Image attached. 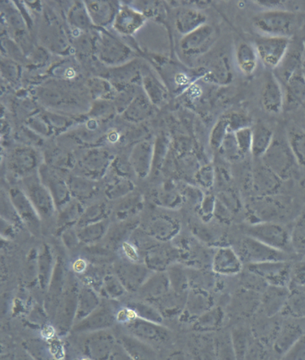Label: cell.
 <instances>
[{"mask_svg":"<svg viewBox=\"0 0 305 360\" xmlns=\"http://www.w3.org/2000/svg\"><path fill=\"white\" fill-rule=\"evenodd\" d=\"M252 22L263 36L292 38L297 27L298 17L287 10L264 11L255 15Z\"/></svg>","mask_w":305,"mask_h":360,"instance_id":"1","label":"cell"},{"mask_svg":"<svg viewBox=\"0 0 305 360\" xmlns=\"http://www.w3.org/2000/svg\"><path fill=\"white\" fill-rule=\"evenodd\" d=\"M260 160L283 181L292 179L299 167L287 137L274 136L272 145Z\"/></svg>","mask_w":305,"mask_h":360,"instance_id":"2","label":"cell"},{"mask_svg":"<svg viewBox=\"0 0 305 360\" xmlns=\"http://www.w3.org/2000/svg\"><path fill=\"white\" fill-rule=\"evenodd\" d=\"M247 236L283 252L287 253L293 248L291 233L277 222H261L250 225L247 229Z\"/></svg>","mask_w":305,"mask_h":360,"instance_id":"3","label":"cell"},{"mask_svg":"<svg viewBox=\"0 0 305 360\" xmlns=\"http://www.w3.org/2000/svg\"><path fill=\"white\" fill-rule=\"evenodd\" d=\"M237 252L243 264H247L289 260L287 253L273 249L256 238L247 236L240 242Z\"/></svg>","mask_w":305,"mask_h":360,"instance_id":"4","label":"cell"},{"mask_svg":"<svg viewBox=\"0 0 305 360\" xmlns=\"http://www.w3.org/2000/svg\"><path fill=\"white\" fill-rule=\"evenodd\" d=\"M291 39L269 36H261L256 39V51L259 60L266 68L274 71L280 66L289 49Z\"/></svg>","mask_w":305,"mask_h":360,"instance_id":"5","label":"cell"},{"mask_svg":"<svg viewBox=\"0 0 305 360\" xmlns=\"http://www.w3.org/2000/svg\"><path fill=\"white\" fill-rule=\"evenodd\" d=\"M275 196L254 197L247 207V216L250 225L261 222H276L285 215V206Z\"/></svg>","mask_w":305,"mask_h":360,"instance_id":"6","label":"cell"},{"mask_svg":"<svg viewBox=\"0 0 305 360\" xmlns=\"http://www.w3.org/2000/svg\"><path fill=\"white\" fill-rule=\"evenodd\" d=\"M217 32L214 26L208 23L183 37L181 47L188 56H198L206 54L214 46Z\"/></svg>","mask_w":305,"mask_h":360,"instance_id":"7","label":"cell"},{"mask_svg":"<svg viewBox=\"0 0 305 360\" xmlns=\"http://www.w3.org/2000/svg\"><path fill=\"white\" fill-rule=\"evenodd\" d=\"M247 270L260 276L268 285L290 288L291 264L289 260L249 264Z\"/></svg>","mask_w":305,"mask_h":360,"instance_id":"8","label":"cell"},{"mask_svg":"<svg viewBox=\"0 0 305 360\" xmlns=\"http://www.w3.org/2000/svg\"><path fill=\"white\" fill-rule=\"evenodd\" d=\"M283 181L272 170L260 162L254 168L251 186L255 197L276 196L282 188Z\"/></svg>","mask_w":305,"mask_h":360,"instance_id":"9","label":"cell"},{"mask_svg":"<svg viewBox=\"0 0 305 360\" xmlns=\"http://www.w3.org/2000/svg\"><path fill=\"white\" fill-rule=\"evenodd\" d=\"M211 268L217 276H233L242 271L243 262L232 247L221 246L213 254Z\"/></svg>","mask_w":305,"mask_h":360,"instance_id":"10","label":"cell"},{"mask_svg":"<svg viewBox=\"0 0 305 360\" xmlns=\"http://www.w3.org/2000/svg\"><path fill=\"white\" fill-rule=\"evenodd\" d=\"M304 51V41L299 39H291L285 58L273 72L282 85L285 84L294 73L303 69Z\"/></svg>","mask_w":305,"mask_h":360,"instance_id":"11","label":"cell"},{"mask_svg":"<svg viewBox=\"0 0 305 360\" xmlns=\"http://www.w3.org/2000/svg\"><path fill=\"white\" fill-rule=\"evenodd\" d=\"M283 86L273 72H268L266 76L261 92V107L271 115H278L283 111Z\"/></svg>","mask_w":305,"mask_h":360,"instance_id":"12","label":"cell"},{"mask_svg":"<svg viewBox=\"0 0 305 360\" xmlns=\"http://www.w3.org/2000/svg\"><path fill=\"white\" fill-rule=\"evenodd\" d=\"M283 111L291 112L301 108L305 102V77L303 69L294 73L283 85Z\"/></svg>","mask_w":305,"mask_h":360,"instance_id":"13","label":"cell"},{"mask_svg":"<svg viewBox=\"0 0 305 360\" xmlns=\"http://www.w3.org/2000/svg\"><path fill=\"white\" fill-rule=\"evenodd\" d=\"M290 292V288L268 285L261 295V310L268 318L280 314Z\"/></svg>","mask_w":305,"mask_h":360,"instance_id":"14","label":"cell"},{"mask_svg":"<svg viewBox=\"0 0 305 360\" xmlns=\"http://www.w3.org/2000/svg\"><path fill=\"white\" fill-rule=\"evenodd\" d=\"M213 307H214V302L210 292L191 288L187 293L184 314L187 319L193 320L195 322L199 316Z\"/></svg>","mask_w":305,"mask_h":360,"instance_id":"15","label":"cell"},{"mask_svg":"<svg viewBox=\"0 0 305 360\" xmlns=\"http://www.w3.org/2000/svg\"><path fill=\"white\" fill-rule=\"evenodd\" d=\"M160 324L137 318L129 323V328L134 336L142 341L163 342L168 340L169 333L167 328Z\"/></svg>","mask_w":305,"mask_h":360,"instance_id":"16","label":"cell"},{"mask_svg":"<svg viewBox=\"0 0 305 360\" xmlns=\"http://www.w3.org/2000/svg\"><path fill=\"white\" fill-rule=\"evenodd\" d=\"M203 79L218 86L229 85L233 80V73L228 58L225 56L216 58L211 67L207 68Z\"/></svg>","mask_w":305,"mask_h":360,"instance_id":"17","label":"cell"},{"mask_svg":"<svg viewBox=\"0 0 305 360\" xmlns=\"http://www.w3.org/2000/svg\"><path fill=\"white\" fill-rule=\"evenodd\" d=\"M176 28L184 36L207 24V16L196 8H182L177 13Z\"/></svg>","mask_w":305,"mask_h":360,"instance_id":"18","label":"cell"},{"mask_svg":"<svg viewBox=\"0 0 305 360\" xmlns=\"http://www.w3.org/2000/svg\"><path fill=\"white\" fill-rule=\"evenodd\" d=\"M235 60L239 71L243 75L252 76L258 68L259 58L254 45L242 42L237 46Z\"/></svg>","mask_w":305,"mask_h":360,"instance_id":"19","label":"cell"},{"mask_svg":"<svg viewBox=\"0 0 305 360\" xmlns=\"http://www.w3.org/2000/svg\"><path fill=\"white\" fill-rule=\"evenodd\" d=\"M252 143L251 155L256 160H260L267 153L274 139L273 130L264 123H257L252 127Z\"/></svg>","mask_w":305,"mask_h":360,"instance_id":"20","label":"cell"},{"mask_svg":"<svg viewBox=\"0 0 305 360\" xmlns=\"http://www.w3.org/2000/svg\"><path fill=\"white\" fill-rule=\"evenodd\" d=\"M261 305V295L256 290L242 288L238 290L233 300V307L241 316L254 315Z\"/></svg>","mask_w":305,"mask_h":360,"instance_id":"21","label":"cell"},{"mask_svg":"<svg viewBox=\"0 0 305 360\" xmlns=\"http://www.w3.org/2000/svg\"><path fill=\"white\" fill-rule=\"evenodd\" d=\"M301 328L295 324H287L280 327L275 340L273 341V349L278 354L285 355L300 336L303 335Z\"/></svg>","mask_w":305,"mask_h":360,"instance_id":"22","label":"cell"},{"mask_svg":"<svg viewBox=\"0 0 305 360\" xmlns=\"http://www.w3.org/2000/svg\"><path fill=\"white\" fill-rule=\"evenodd\" d=\"M171 284L168 275L159 273L148 279L142 285L141 292L143 297L150 300L159 301L169 292Z\"/></svg>","mask_w":305,"mask_h":360,"instance_id":"23","label":"cell"},{"mask_svg":"<svg viewBox=\"0 0 305 360\" xmlns=\"http://www.w3.org/2000/svg\"><path fill=\"white\" fill-rule=\"evenodd\" d=\"M224 320V311L221 307H213L195 321L194 329L203 333L214 332L220 329Z\"/></svg>","mask_w":305,"mask_h":360,"instance_id":"24","label":"cell"},{"mask_svg":"<svg viewBox=\"0 0 305 360\" xmlns=\"http://www.w3.org/2000/svg\"><path fill=\"white\" fill-rule=\"evenodd\" d=\"M299 288H290L289 297L280 312L282 316L293 319L305 318V292Z\"/></svg>","mask_w":305,"mask_h":360,"instance_id":"25","label":"cell"},{"mask_svg":"<svg viewBox=\"0 0 305 360\" xmlns=\"http://www.w3.org/2000/svg\"><path fill=\"white\" fill-rule=\"evenodd\" d=\"M150 233L157 240L165 241L171 240L176 236L179 231H180V224L171 218L167 217H160L150 225Z\"/></svg>","mask_w":305,"mask_h":360,"instance_id":"26","label":"cell"},{"mask_svg":"<svg viewBox=\"0 0 305 360\" xmlns=\"http://www.w3.org/2000/svg\"><path fill=\"white\" fill-rule=\"evenodd\" d=\"M113 322L112 316L108 309H100L93 311L86 316L76 327L77 331L96 330V329L105 328L111 326Z\"/></svg>","mask_w":305,"mask_h":360,"instance_id":"27","label":"cell"},{"mask_svg":"<svg viewBox=\"0 0 305 360\" xmlns=\"http://www.w3.org/2000/svg\"><path fill=\"white\" fill-rule=\"evenodd\" d=\"M287 142L299 166L305 167V129L292 127L286 134Z\"/></svg>","mask_w":305,"mask_h":360,"instance_id":"28","label":"cell"},{"mask_svg":"<svg viewBox=\"0 0 305 360\" xmlns=\"http://www.w3.org/2000/svg\"><path fill=\"white\" fill-rule=\"evenodd\" d=\"M145 18L141 13L123 10L117 17V28L126 34H132L141 27Z\"/></svg>","mask_w":305,"mask_h":360,"instance_id":"29","label":"cell"},{"mask_svg":"<svg viewBox=\"0 0 305 360\" xmlns=\"http://www.w3.org/2000/svg\"><path fill=\"white\" fill-rule=\"evenodd\" d=\"M252 335L245 328L237 327L231 333L235 356L236 359H245L248 347L252 340Z\"/></svg>","mask_w":305,"mask_h":360,"instance_id":"30","label":"cell"},{"mask_svg":"<svg viewBox=\"0 0 305 360\" xmlns=\"http://www.w3.org/2000/svg\"><path fill=\"white\" fill-rule=\"evenodd\" d=\"M98 298L93 290L85 288L82 290L77 300V319L84 320L97 309Z\"/></svg>","mask_w":305,"mask_h":360,"instance_id":"31","label":"cell"},{"mask_svg":"<svg viewBox=\"0 0 305 360\" xmlns=\"http://www.w3.org/2000/svg\"><path fill=\"white\" fill-rule=\"evenodd\" d=\"M89 348L91 356L95 359H107L113 352L112 338L106 333H100L91 340Z\"/></svg>","mask_w":305,"mask_h":360,"instance_id":"32","label":"cell"},{"mask_svg":"<svg viewBox=\"0 0 305 360\" xmlns=\"http://www.w3.org/2000/svg\"><path fill=\"white\" fill-rule=\"evenodd\" d=\"M124 345L130 356L134 359H151L156 357V354L151 347L145 341L134 340L132 338H124Z\"/></svg>","mask_w":305,"mask_h":360,"instance_id":"33","label":"cell"},{"mask_svg":"<svg viewBox=\"0 0 305 360\" xmlns=\"http://www.w3.org/2000/svg\"><path fill=\"white\" fill-rule=\"evenodd\" d=\"M230 131L228 117L224 115L216 121L214 127H212L209 136V145L211 149L215 153H218L222 142L224 141L226 134Z\"/></svg>","mask_w":305,"mask_h":360,"instance_id":"34","label":"cell"},{"mask_svg":"<svg viewBox=\"0 0 305 360\" xmlns=\"http://www.w3.org/2000/svg\"><path fill=\"white\" fill-rule=\"evenodd\" d=\"M291 242L293 249L302 252L305 251V211L296 219L291 231Z\"/></svg>","mask_w":305,"mask_h":360,"instance_id":"35","label":"cell"},{"mask_svg":"<svg viewBox=\"0 0 305 360\" xmlns=\"http://www.w3.org/2000/svg\"><path fill=\"white\" fill-rule=\"evenodd\" d=\"M225 160L228 162H236L242 159L241 153L238 148L236 137H235L234 132L229 131L225 138L223 142L218 151Z\"/></svg>","mask_w":305,"mask_h":360,"instance_id":"36","label":"cell"},{"mask_svg":"<svg viewBox=\"0 0 305 360\" xmlns=\"http://www.w3.org/2000/svg\"><path fill=\"white\" fill-rule=\"evenodd\" d=\"M195 181L200 188L211 190L216 181V168L212 164L208 163L200 167L195 174Z\"/></svg>","mask_w":305,"mask_h":360,"instance_id":"37","label":"cell"},{"mask_svg":"<svg viewBox=\"0 0 305 360\" xmlns=\"http://www.w3.org/2000/svg\"><path fill=\"white\" fill-rule=\"evenodd\" d=\"M171 289L173 292L180 294H186L190 288V278L184 272L174 269L168 275Z\"/></svg>","mask_w":305,"mask_h":360,"instance_id":"38","label":"cell"},{"mask_svg":"<svg viewBox=\"0 0 305 360\" xmlns=\"http://www.w3.org/2000/svg\"><path fill=\"white\" fill-rule=\"evenodd\" d=\"M132 309L136 312L138 318L157 323H162V314L155 309L154 307L146 304V303H134V304H132Z\"/></svg>","mask_w":305,"mask_h":360,"instance_id":"39","label":"cell"},{"mask_svg":"<svg viewBox=\"0 0 305 360\" xmlns=\"http://www.w3.org/2000/svg\"><path fill=\"white\" fill-rule=\"evenodd\" d=\"M216 357L221 359H236L231 335L221 336L215 340Z\"/></svg>","mask_w":305,"mask_h":360,"instance_id":"40","label":"cell"},{"mask_svg":"<svg viewBox=\"0 0 305 360\" xmlns=\"http://www.w3.org/2000/svg\"><path fill=\"white\" fill-rule=\"evenodd\" d=\"M216 205V196L212 194H205L202 203L198 207L199 215L203 222L207 224L214 218Z\"/></svg>","mask_w":305,"mask_h":360,"instance_id":"41","label":"cell"},{"mask_svg":"<svg viewBox=\"0 0 305 360\" xmlns=\"http://www.w3.org/2000/svg\"><path fill=\"white\" fill-rule=\"evenodd\" d=\"M235 137L238 143L240 153L242 158L248 154H251L252 143V127L243 128L234 132Z\"/></svg>","mask_w":305,"mask_h":360,"instance_id":"42","label":"cell"},{"mask_svg":"<svg viewBox=\"0 0 305 360\" xmlns=\"http://www.w3.org/2000/svg\"><path fill=\"white\" fill-rule=\"evenodd\" d=\"M145 86L152 103L158 104L163 102L167 94L164 86L155 77H148L145 79Z\"/></svg>","mask_w":305,"mask_h":360,"instance_id":"43","label":"cell"},{"mask_svg":"<svg viewBox=\"0 0 305 360\" xmlns=\"http://www.w3.org/2000/svg\"><path fill=\"white\" fill-rule=\"evenodd\" d=\"M216 198L222 203V205L228 207L233 214H237V212L241 210V201H240L238 195L235 193L233 191H223V192H221L218 194Z\"/></svg>","mask_w":305,"mask_h":360,"instance_id":"44","label":"cell"},{"mask_svg":"<svg viewBox=\"0 0 305 360\" xmlns=\"http://www.w3.org/2000/svg\"><path fill=\"white\" fill-rule=\"evenodd\" d=\"M226 117H228L231 132H236L238 129L252 127V120L241 112H230L226 115Z\"/></svg>","mask_w":305,"mask_h":360,"instance_id":"45","label":"cell"},{"mask_svg":"<svg viewBox=\"0 0 305 360\" xmlns=\"http://www.w3.org/2000/svg\"><path fill=\"white\" fill-rule=\"evenodd\" d=\"M305 285V260L291 264L290 288Z\"/></svg>","mask_w":305,"mask_h":360,"instance_id":"46","label":"cell"},{"mask_svg":"<svg viewBox=\"0 0 305 360\" xmlns=\"http://www.w3.org/2000/svg\"><path fill=\"white\" fill-rule=\"evenodd\" d=\"M242 278V286L247 289L256 290V292H264V290L268 285L267 283L261 278L258 275L254 274L247 270V273L244 274Z\"/></svg>","mask_w":305,"mask_h":360,"instance_id":"47","label":"cell"},{"mask_svg":"<svg viewBox=\"0 0 305 360\" xmlns=\"http://www.w3.org/2000/svg\"><path fill=\"white\" fill-rule=\"evenodd\" d=\"M283 359L289 360H305V335L299 337L290 349L283 355Z\"/></svg>","mask_w":305,"mask_h":360,"instance_id":"48","label":"cell"},{"mask_svg":"<svg viewBox=\"0 0 305 360\" xmlns=\"http://www.w3.org/2000/svg\"><path fill=\"white\" fill-rule=\"evenodd\" d=\"M265 350L261 341L252 338L249 347H248L245 359H264Z\"/></svg>","mask_w":305,"mask_h":360,"instance_id":"49","label":"cell"},{"mask_svg":"<svg viewBox=\"0 0 305 360\" xmlns=\"http://www.w3.org/2000/svg\"><path fill=\"white\" fill-rule=\"evenodd\" d=\"M233 214L228 207H225L216 198V205L215 210V218L220 221L221 223L229 224L233 219Z\"/></svg>","mask_w":305,"mask_h":360,"instance_id":"50","label":"cell"},{"mask_svg":"<svg viewBox=\"0 0 305 360\" xmlns=\"http://www.w3.org/2000/svg\"><path fill=\"white\" fill-rule=\"evenodd\" d=\"M107 292L112 297H119L124 293V289L119 283L115 280L108 281L106 283Z\"/></svg>","mask_w":305,"mask_h":360,"instance_id":"51","label":"cell"},{"mask_svg":"<svg viewBox=\"0 0 305 360\" xmlns=\"http://www.w3.org/2000/svg\"><path fill=\"white\" fill-rule=\"evenodd\" d=\"M259 6L266 8V11L285 10V1H278V0H261V1H255Z\"/></svg>","mask_w":305,"mask_h":360,"instance_id":"52","label":"cell"},{"mask_svg":"<svg viewBox=\"0 0 305 360\" xmlns=\"http://www.w3.org/2000/svg\"><path fill=\"white\" fill-rule=\"evenodd\" d=\"M124 250L126 255H127L130 259L136 260L138 259L136 250H135L132 245H130L129 244H124Z\"/></svg>","mask_w":305,"mask_h":360,"instance_id":"53","label":"cell"},{"mask_svg":"<svg viewBox=\"0 0 305 360\" xmlns=\"http://www.w3.org/2000/svg\"><path fill=\"white\" fill-rule=\"evenodd\" d=\"M86 268V263L84 260H77L75 264H74V269H75L76 271L82 272L84 271Z\"/></svg>","mask_w":305,"mask_h":360,"instance_id":"54","label":"cell"},{"mask_svg":"<svg viewBox=\"0 0 305 360\" xmlns=\"http://www.w3.org/2000/svg\"><path fill=\"white\" fill-rule=\"evenodd\" d=\"M300 188H301L304 196L305 198V175L303 176L301 181H300Z\"/></svg>","mask_w":305,"mask_h":360,"instance_id":"55","label":"cell"},{"mask_svg":"<svg viewBox=\"0 0 305 360\" xmlns=\"http://www.w3.org/2000/svg\"><path fill=\"white\" fill-rule=\"evenodd\" d=\"M303 72L305 77V41H304V58H303Z\"/></svg>","mask_w":305,"mask_h":360,"instance_id":"56","label":"cell"},{"mask_svg":"<svg viewBox=\"0 0 305 360\" xmlns=\"http://www.w3.org/2000/svg\"><path fill=\"white\" fill-rule=\"evenodd\" d=\"M302 108H303V110H304V116H305V102H304V103L303 104Z\"/></svg>","mask_w":305,"mask_h":360,"instance_id":"57","label":"cell"},{"mask_svg":"<svg viewBox=\"0 0 305 360\" xmlns=\"http://www.w3.org/2000/svg\"><path fill=\"white\" fill-rule=\"evenodd\" d=\"M304 292H305V285L304 286Z\"/></svg>","mask_w":305,"mask_h":360,"instance_id":"58","label":"cell"}]
</instances>
